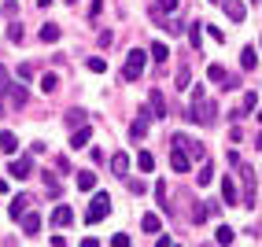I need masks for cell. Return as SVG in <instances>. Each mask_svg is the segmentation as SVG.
Segmentation results:
<instances>
[{
    "label": "cell",
    "instance_id": "cell-1",
    "mask_svg": "<svg viewBox=\"0 0 262 247\" xmlns=\"http://www.w3.org/2000/svg\"><path fill=\"white\" fill-rule=\"evenodd\" d=\"M188 118H192V122H200V126H211V122L218 118V107H214V100H207L203 85H200L196 93H192V107H188Z\"/></svg>",
    "mask_w": 262,
    "mask_h": 247
},
{
    "label": "cell",
    "instance_id": "cell-2",
    "mask_svg": "<svg viewBox=\"0 0 262 247\" xmlns=\"http://www.w3.org/2000/svg\"><path fill=\"white\" fill-rule=\"evenodd\" d=\"M107 214H111V196H107V192H96L93 203H89V210H85V221L96 225V221H103Z\"/></svg>",
    "mask_w": 262,
    "mask_h": 247
},
{
    "label": "cell",
    "instance_id": "cell-3",
    "mask_svg": "<svg viewBox=\"0 0 262 247\" xmlns=\"http://www.w3.org/2000/svg\"><path fill=\"white\" fill-rule=\"evenodd\" d=\"M144 63H148L144 48H133L129 56H126V66H122V78H126V81H137V78L144 74Z\"/></svg>",
    "mask_w": 262,
    "mask_h": 247
},
{
    "label": "cell",
    "instance_id": "cell-4",
    "mask_svg": "<svg viewBox=\"0 0 262 247\" xmlns=\"http://www.w3.org/2000/svg\"><path fill=\"white\" fill-rule=\"evenodd\" d=\"M170 144L185 148V155H188V159H207L203 144H200V140H192V137H185V133H173V140H170Z\"/></svg>",
    "mask_w": 262,
    "mask_h": 247
},
{
    "label": "cell",
    "instance_id": "cell-5",
    "mask_svg": "<svg viewBox=\"0 0 262 247\" xmlns=\"http://www.w3.org/2000/svg\"><path fill=\"white\" fill-rule=\"evenodd\" d=\"M240 181H244V207H255V170L240 166Z\"/></svg>",
    "mask_w": 262,
    "mask_h": 247
},
{
    "label": "cell",
    "instance_id": "cell-6",
    "mask_svg": "<svg viewBox=\"0 0 262 247\" xmlns=\"http://www.w3.org/2000/svg\"><path fill=\"white\" fill-rule=\"evenodd\" d=\"M178 8H181V0H155V4H151V19L166 23V15H173Z\"/></svg>",
    "mask_w": 262,
    "mask_h": 247
},
{
    "label": "cell",
    "instance_id": "cell-7",
    "mask_svg": "<svg viewBox=\"0 0 262 247\" xmlns=\"http://www.w3.org/2000/svg\"><path fill=\"white\" fill-rule=\"evenodd\" d=\"M8 173H11L15 181H26L30 173H33V159H30V155H26V159H15V163L8 166Z\"/></svg>",
    "mask_w": 262,
    "mask_h": 247
},
{
    "label": "cell",
    "instance_id": "cell-8",
    "mask_svg": "<svg viewBox=\"0 0 262 247\" xmlns=\"http://www.w3.org/2000/svg\"><path fill=\"white\" fill-rule=\"evenodd\" d=\"M170 166H173V173H188V166H192V159L185 155V148H178V144L170 148Z\"/></svg>",
    "mask_w": 262,
    "mask_h": 247
},
{
    "label": "cell",
    "instance_id": "cell-9",
    "mask_svg": "<svg viewBox=\"0 0 262 247\" xmlns=\"http://www.w3.org/2000/svg\"><path fill=\"white\" fill-rule=\"evenodd\" d=\"M148 115H151V118H166V100H163L159 89L148 93Z\"/></svg>",
    "mask_w": 262,
    "mask_h": 247
},
{
    "label": "cell",
    "instance_id": "cell-10",
    "mask_svg": "<svg viewBox=\"0 0 262 247\" xmlns=\"http://www.w3.org/2000/svg\"><path fill=\"white\" fill-rule=\"evenodd\" d=\"M71 221H74V210L67 207V203H59L56 210H52V225H59V229H67Z\"/></svg>",
    "mask_w": 262,
    "mask_h": 247
},
{
    "label": "cell",
    "instance_id": "cell-11",
    "mask_svg": "<svg viewBox=\"0 0 262 247\" xmlns=\"http://www.w3.org/2000/svg\"><path fill=\"white\" fill-rule=\"evenodd\" d=\"M148 122H151V115L141 111V118H137L133 126H129V137H133V140H144V137H148Z\"/></svg>",
    "mask_w": 262,
    "mask_h": 247
},
{
    "label": "cell",
    "instance_id": "cell-12",
    "mask_svg": "<svg viewBox=\"0 0 262 247\" xmlns=\"http://www.w3.org/2000/svg\"><path fill=\"white\" fill-rule=\"evenodd\" d=\"M222 8H225V15H229L233 23H244V15H248V8H244L240 0H222Z\"/></svg>",
    "mask_w": 262,
    "mask_h": 247
},
{
    "label": "cell",
    "instance_id": "cell-13",
    "mask_svg": "<svg viewBox=\"0 0 262 247\" xmlns=\"http://www.w3.org/2000/svg\"><path fill=\"white\" fill-rule=\"evenodd\" d=\"M222 196H225V203H229V207L240 203V192H236V181H233V177H222Z\"/></svg>",
    "mask_w": 262,
    "mask_h": 247
},
{
    "label": "cell",
    "instance_id": "cell-14",
    "mask_svg": "<svg viewBox=\"0 0 262 247\" xmlns=\"http://www.w3.org/2000/svg\"><path fill=\"white\" fill-rule=\"evenodd\" d=\"M111 170H115V177H126V170H129V155H126V151H115V155H111Z\"/></svg>",
    "mask_w": 262,
    "mask_h": 247
},
{
    "label": "cell",
    "instance_id": "cell-15",
    "mask_svg": "<svg viewBox=\"0 0 262 247\" xmlns=\"http://www.w3.org/2000/svg\"><path fill=\"white\" fill-rule=\"evenodd\" d=\"M30 203H33L30 196H15V199H11V207H8V214H11V218H23Z\"/></svg>",
    "mask_w": 262,
    "mask_h": 247
},
{
    "label": "cell",
    "instance_id": "cell-16",
    "mask_svg": "<svg viewBox=\"0 0 262 247\" xmlns=\"http://www.w3.org/2000/svg\"><path fill=\"white\" fill-rule=\"evenodd\" d=\"M19 221H23V229H26V236H37V229H41V218L33 214V210H26V214H23Z\"/></svg>",
    "mask_w": 262,
    "mask_h": 247
},
{
    "label": "cell",
    "instance_id": "cell-17",
    "mask_svg": "<svg viewBox=\"0 0 262 247\" xmlns=\"http://www.w3.org/2000/svg\"><path fill=\"white\" fill-rule=\"evenodd\" d=\"M0 151L15 155V151H19V137H15V133H0Z\"/></svg>",
    "mask_w": 262,
    "mask_h": 247
},
{
    "label": "cell",
    "instance_id": "cell-18",
    "mask_svg": "<svg viewBox=\"0 0 262 247\" xmlns=\"http://www.w3.org/2000/svg\"><path fill=\"white\" fill-rule=\"evenodd\" d=\"M89 137H93V129H89V126H78V129H74V137H71V148H85V144H89Z\"/></svg>",
    "mask_w": 262,
    "mask_h": 247
},
{
    "label": "cell",
    "instance_id": "cell-19",
    "mask_svg": "<svg viewBox=\"0 0 262 247\" xmlns=\"http://www.w3.org/2000/svg\"><path fill=\"white\" fill-rule=\"evenodd\" d=\"M41 41H45V44H56V41H59V26H56V23H45V26H41Z\"/></svg>",
    "mask_w": 262,
    "mask_h": 247
},
{
    "label": "cell",
    "instance_id": "cell-20",
    "mask_svg": "<svg viewBox=\"0 0 262 247\" xmlns=\"http://www.w3.org/2000/svg\"><path fill=\"white\" fill-rule=\"evenodd\" d=\"M240 66H244V70H255V66H258V52H255V48H244V52H240Z\"/></svg>",
    "mask_w": 262,
    "mask_h": 247
},
{
    "label": "cell",
    "instance_id": "cell-21",
    "mask_svg": "<svg viewBox=\"0 0 262 247\" xmlns=\"http://www.w3.org/2000/svg\"><path fill=\"white\" fill-rule=\"evenodd\" d=\"M78 188H81V192H93V188H96V173H93V170H81V173H78Z\"/></svg>",
    "mask_w": 262,
    "mask_h": 247
},
{
    "label": "cell",
    "instance_id": "cell-22",
    "mask_svg": "<svg viewBox=\"0 0 262 247\" xmlns=\"http://www.w3.org/2000/svg\"><path fill=\"white\" fill-rule=\"evenodd\" d=\"M141 225H144V233H148V236H155V233H159V229H163L159 214H144V218H141Z\"/></svg>",
    "mask_w": 262,
    "mask_h": 247
},
{
    "label": "cell",
    "instance_id": "cell-23",
    "mask_svg": "<svg viewBox=\"0 0 262 247\" xmlns=\"http://www.w3.org/2000/svg\"><path fill=\"white\" fill-rule=\"evenodd\" d=\"M8 96H11V107H26V89L23 85H11Z\"/></svg>",
    "mask_w": 262,
    "mask_h": 247
},
{
    "label": "cell",
    "instance_id": "cell-24",
    "mask_svg": "<svg viewBox=\"0 0 262 247\" xmlns=\"http://www.w3.org/2000/svg\"><path fill=\"white\" fill-rule=\"evenodd\" d=\"M207 78H211V81H218L222 89H225V81H229V74H225V66H218V63H214V66H207Z\"/></svg>",
    "mask_w": 262,
    "mask_h": 247
},
{
    "label": "cell",
    "instance_id": "cell-25",
    "mask_svg": "<svg viewBox=\"0 0 262 247\" xmlns=\"http://www.w3.org/2000/svg\"><path fill=\"white\" fill-rule=\"evenodd\" d=\"M155 199H159V207H163V214H173V207L166 203V181H159V185H155Z\"/></svg>",
    "mask_w": 262,
    "mask_h": 247
},
{
    "label": "cell",
    "instance_id": "cell-26",
    "mask_svg": "<svg viewBox=\"0 0 262 247\" xmlns=\"http://www.w3.org/2000/svg\"><path fill=\"white\" fill-rule=\"evenodd\" d=\"M151 59H155V63H166V59H170V48H166L163 41H155V44H151Z\"/></svg>",
    "mask_w": 262,
    "mask_h": 247
},
{
    "label": "cell",
    "instance_id": "cell-27",
    "mask_svg": "<svg viewBox=\"0 0 262 247\" xmlns=\"http://www.w3.org/2000/svg\"><path fill=\"white\" fill-rule=\"evenodd\" d=\"M137 166H141L144 173H151V170H155V155H151V151H141V155H137Z\"/></svg>",
    "mask_w": 262,
    "mask_h": 247
},
{
    "label": "cell",
    "instance_id": "cell-28",
    "mask_svg": "<svg viewBox=\"0 0 262 247\" xmlns=\"http://www.w3.org/2000/svg\"><path fill=\"white\" fill-rule=\"evenodd\" d=\"M211 177H214V170H211V163H203V170L196 173V185H203V188H207V185H211Z\"/></svg>",
    "mask_w": 262,
    "mask_h": 247
},
{
    "label": "cell",
    "instance_id": "cell-29",
    "mask_svg": "<svg viewBox=\"0 0 262 247\" xmlns=\"http://www.w3.org/2000/svg\"><path fill=\"white\" fill-rule=\"evenodd\" d=\"M8 41H11V44H23V26H19V23L8 26Z\"/></svg>",
    "mask_w": 262,
    "mask_h": 247
},
{
    "label": "cell",
    "instance_id": "cell-30",
    "mask_svg": "<svg viewBox=\"0 0 262 247\" xmlns=\"http://www.w3.org/2000/svg\"><path fill=\"white\" fill-rule=\"evenodd\" d=\"M11 89V74H8V66H0V96H8Z\"/></svg>",
    "mask_w": 262,
    "mask_h": 247
},
{
    "label": "cell",
    "instance_id": "cell-31",
    "mask_svg": "<svg viewBox=\"0 0 262 247\" xmlns=\"http://www.w3.org/2000/svg\"><path fill=\"white\" fill-rule=\"evenodd\" d=\"M45 188L52 192V196H59V177L56 173H45Z\"/></svg>",
    "mask_w": 262,
    "mask_h": 247
},
{
    "label": "cell",
    "instance_id": "cell-32",
    "mask_svg": "<svg viewBox=\"0 0 262 247\" xmlns=\"http://www.w3.org/2000/svg\"><path fill=\"white\" fill-rule=\"evenodd\" d=\"M188 78H192V70L181 66V70H178V85H173V89H188Z\"/></svg>",
    "mask_w": 262,
    "mask_h": 247
},
{
    "label": "cell",
    "instance_id": "cell-33",
    "mask_svg": "<svg viewBox=\"0 0 262 247\" xmlns=\"http://www.w3.org/2000/svg\"><path fill=\"white\" fill-rule=\"evenodd\" d=\"M56 85H59L56 74H45V78H41V89H45V93H56Z\"/></svg>",
    "mask_w": 262,
    "mask_h": 247
},
{
    "label": "cell",
    "instance_id": "cell-34",
    "mask_svg": "<svg viewBox=\"0 0 262 247\" xmlns=\"http://www.w3.org/2000/svg\"><path fill=\"white\" fill-rule=\"evenodd\" d=\"M233 236H236V233H233L229 225H218V243H233Z\"/></svg>",
    "mask_w": 262,
    "mask_h": 247
},
{
    "label": "cell",
    "instance_id": "cell-35",
    "mask_svg": "<svg viewBox=\"0 0 262 247\" xmlns=\"http://www.w3.org/2000/svg\"><path fill=\"white\" fill-rule=\"evenodd\" d=\"M81 122H85V111H67V126H81Z\"/></svg>",
    "mask_w": 262,
    "mask_h": 247
},
{
    "label": "cell",
    "instance_id": "cell-36",
    "mask_svg": "<svg viewBox=\"0 0 262 247\" xmlns=\"http://www.w3.org/2000/svg\"><path fill=\"white\" fill-rule=\"evenodd\" d=\"M207 214H211V210H207V207L200 203L196 210H192V221H196V225H203V221H207Z\"/></svg>",
    "mask_w": 262,
    "mask_h": 247
},
{
    "label": "cell",
    "instance_id": "cell-37",
    "mask_svg": "<svg viewBox=\"0 0 262 247\" xmlns=\"http://www.w3.org/2000/svg\"><path fill=\"white\" fill-rule=\"evenodd\" d=\"M89 70H93V74H103V70H107V63H103L100 56H93V59H89Z\"/></svg>",
    "mask_w": 262,
    "mask_h": 247
},
{
    "label": "cell",
    "instance_id": "cell-38",
    "mask_svg": "<svg viewBox=\"0 0 262 247\" xmlns=\"http://www.w3.org/2000/svg\"><path fill=\"white\" fill-rule=\"evenodd\" d=\"M188 41H192V48H200V44H203V33H200V26H192V30H188Z\"/></svg>",
    "mask_w": 262,
    "mask_h": 247
},
{
    "label": "cell",
    "instance_id": "cell-39",
    "mask_svg": "<svg viewBox=\"0 0 262 247\" xmlns=\"http://www.w3.org/2000/svg\"><path fill=\"white\" fill-rule=\"evenodd\" d=\"M258 107V96L255 93H244V111H255Z\"/></svg>",
    "mask_w": 262,
    "mask_h": 247
},
{
    "label": "cell",
    "instance_id": "cell-40",
    "mask_svg": "<svg viewBox=\"0 0 262 247\" xmlns=\"http://www.w3.org/2000/svg\"><path fill=\"white\" fill-rule=\"evenodd\" d=\"M111 247H129V236H126V233H115V236H111Z\"/></svg>",
    "mask_w": 262,
    "mask_h": 247
},
{
    "label": "cell",
    "instance_id": "cell-41",
    "mask_svg": "<svg viewBox=\"0 0 262 247\" xmlns=\"http://www.w3.org/2000/svg\"><path fill=\"white\" fill-rule=\"evenodd\" d=\"M19 78H23V81H30V78H33V66H30V63H23V66H19Z\"/></svg>",
    "mask_w": 262,
    "mask_h": 247
},
{
    "label": "cell",
    "instance_id": "cell-42",
    "mask_svg": "<svg viewBox=\"0 0 262 247\" xmlns=\"http://www.w3.org/2000/svg\"><path fill=\"white\" fill-rule=\"evenodd\" d=\"M81 247H100V240H96V236H85V240H81Z\"/></svg>",
    "mask_w": 262,
    "mask_h": 247
},
{
    "label": "cell",
    "instance_id": "cell-43",
    "mask_svg": "<svg viewBox=\"0 0 262 247\" xmlns=\"http://www.w3.org/2000/svg\"><path fill=\"white\" fill-rule=\"evenodd\" d=\"M155 247H170V236H159V243H155Z\"/></svg>",
    "mask_w": 262,
    "mask_h": 247
},
{
    "label": "cell",
    "instance_id": "cell-44",
    "mask_svg": "<svg viewBox=\"0 0 262 247\" xmlns=\"http://www.w3.org/2000/svg\"><path fill=\"white\" fill-rule=\"evenodd\" d=\"M0 196H8V181H0Z\"/></svg>",
    "mask_w": 262,
    "mask_h": 247
},
{
    "label": "cell",
    "instance_id": "cell-45",
    "mask_svg": "<svg viewBox=\"0 0 262 247\" xmlns=\"http://www.w3.org/2000/svg\"><path fill=\"white\" fill-rule=\"evenodd\" d=\"M37 4H41V8H48V4H52V0H37Z\"/></svg>",
    "mask_w": 262,
    "mask_h": 247
},
{
    "label": "cell",
    "instance_id": "cell-46",
    "mask_svg": "<svg viewBox=\"0 0 262 247\" xmlns=\"http://www.w3.org/2000/svg\"><path fill=\"white\" fill-rule=\"evenodd\" d=\"M255 118H258V122H262V107H258V115H255Z\"/></svg>",
    "mask_w": 262,
    "mask_h": 247
},
{
    "label": "cell",
    "instance_id": "cell-47",
    "mask_svg": "<svg viewBox=\"0 0 262 247\" xmlns=\"http://www.w3.org/2000/svg\"><path fill=\"white\" fill-rule=\"evenodd\" d=\"M0 115H4V103H0Z\"/></svg>",
    "mask_w": 262,
    "mask_h": 247
},
{
    "label": "cell",
    "instance_id": "cell-48",
    "mask_svg": "<svg viewBox=\"0 0 262 247\" xmlns=\"http://www.w3.org/2000/svg\"><path fill=\"white\" fill-rule=\"evenodd\" d=\"M211 4H222V0H211Z\"/></svg>",
    "mask_w": 262,
    "mask_h": 247
},
{
    "label": "cell",
    "instance_id": "cell-49",
    "mask_svg": "<svg viewBox=\"0 0 262 247\" xmlns=\"http://www.w3.org/2000/svg\"><path fill=\"white\" fill-rule=\"evenodd\" d=\"M170 247H181V243H170Z\"/></svg>",
    "mask_w": 262,
    "mask_h": 247
},
{
    "label": "cell",
    "instance_id": "cell-50",
    "mask_svg": "<svg viewBox=\"0 0 262 247\" xmlns=\"http://www.w3.org/2000/svg\"><path fill=\"white\" fill-rule=\"evenodd\" d=\"M67 4H74V0H67Z\"/></svg>",
    "mask_w": 262,
    "mask_h": 247
}]
</instances>
